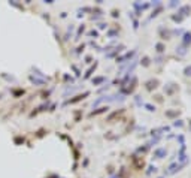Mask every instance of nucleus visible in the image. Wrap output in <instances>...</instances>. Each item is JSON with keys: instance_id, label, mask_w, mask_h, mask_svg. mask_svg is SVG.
I'll return each mask as SVG.
<instances>
[{"instance_id": "0eeeda50", "label": "nucleus", "mask_w": 191, "mask_h": 178, "mask_svg": "<svg viewBox=\"0 0 191 178\" xmlns=\"http://www.w3.org/2000/svg\"><path fill=\"white\" fill-rule=\"evenodd\" d=\"M176 168H179L176 163H173V165H170V168H169V174H173V172H176Z\"/></svg>"}, {"instance_id": "ddd939ff", "label": "nucleus", "mask_w": 191, "mask_h": 178, "mask_svg": "<svg viewBox=\"0 0 191 178\" xmlns=\"http://www.w3.org/2000/svg\"><path fill=\"white\" fill-rule=\"evenodd\" d=\"M188 129H190V130H191V121H190V124H188Z\"/></svg>"}, {"instance_id": "39448f33", "label": "nucleus", "mask_w": 191, "mask_h": 178, "mask_svg": "<svg viewBox=\"0 0 191 178\" xmlns=\"http://www.w3.org/2000/svg\"><path fill=\"white\" fill-rule=\"evenodd\" d=\"M176 52H178L179 55H185V54H187V49H185V47H178V48H176Z\"/></svg>"}, {"instance_id": "6e6552de", "label": "nucleus", "mask_w": 191, "mask_h": 178, "mask_svg": "<svg viewBox=\"0 0 191 178\" xmlns=\"http://www.w3.org/2000/svg\"><path fill=\"white\" fill-rule=\"evenodd\" d=\"M155 48H157V51H158V52H163V51H164V45H163V44H157V45H155Z\"/></svg>"}, {"instance_id": "9d476101", "label": "nucleus", "mask_w": 191, "mask_h": 178, "mask_svg": "<svg viewBox=\"0 0 191 178\" xmlns=\"http://www.w3.org/2000/svg\"><path fill=\"white\" fill-rule=\"evenodd\" d=\"M173 126H176V127H181V126H182V121H181V120H176V121L173 123Z\"/></svg>"}, {"instance_id": "f8f14e48", "label": "nucleus", "mask_w": 191, "mask_h": 178, "mask_svg": "<svg viewBox=\"0 0 191 178\" xmlns=\"http://www.w3.org/2000/svg\"><path fill=\"white\" fill-rule=\"evenodd\" d=\"M146 108H148L149 111H155V108H154V106H151V105H146Z\"/></svg>"}, {"instance_id": "f03ea898", "label": "nucleus", "mask_w": 191, "mask_h": 178, "mask_svg": "<svg viewBox=\"0 0 191 178\" xmlns=\"http://www.w3.org/2000/svg\"><path fill=\"white\" fill-rule=\"evenodd\" d=\"M191 45V33H185L182 39V47H190Z\"/></svg>"}, {"instance_id": "423d86ee", "label": "nucleus", "mask_w": 191, "mask_h": 178, "mask_svg": "<svg viewBox=\"0 0 191 178\" xmlns=\"http://www.w3.org/2000/svg\"><path fill=\"white\" fill-rule=\"evenodd\" d=\"M184 75H185V76H191V64L184 69Z\"/></svg>"}, {"instance_id": "7ed1b4c3", "label": "nucleus", "mask_w": 191, "mask_h": 178, "mask_svg": "<svg viewBox=\"0 0 191 178\" xmlns=\"http://www.w3.org/2000/svg\"><path fill=\"white\" fill-rule=\"evenodd\" d=\"M190 6H182L181 9H179V14H181V17H187L188 14H190Z\"/></svg>"}, {"instance_id": "1a4fd4ad", "label": "nucleus", "mask_w": 191, "mask_h": 178, "mask_svg": "<svg viewBox=\"0 0 191 178\" xmlns=\"http://www.w3.org/2000/svg\"><path fill=\"white\" fill-rule=\"evenodd\" d=\"M178 114H179V111H169V112H166L167 117H175V115H178Z\"/></svg>"}, {"instance_id": "20e7f679", "label": "nucleus", "mask_w": 191, "mask_h": 178, "mask_svg": "<svg viewBox=\"0 0 191 178\" xmlns=\"http://www.w3.org/2000/svg\"><path fill=\"white\" fill-rule=\"evenodd\" d=\"M157 84H158V81H157V79H154V81H148V82H146V88H148V90H152V88H155V87H157Z\"/></svg>"}, {"instance_id": "9b49d317", "label": "nucleus", "mask_w": 191, "mask_h": 178, "mask_svg": "<svg viewBox=\"0 0 191 178\" xmlns=\"http://www.w3.org/2000/svg\"><path fill=\"white\" fill-rule=\"evenodd\" d=\"M148 64H149V58L145 57V58H143V66H148Z\"/></svg>"}, {"instance_id": "f257e3e1", "label": "nucleus", "mask_w": 191, "mask_h": 178, "mask_svg": "<svg viewBox=\"0 0 191 178\" xmlns=\"http://www.w3.org/2000/svg\"><path fill=\"white\" fill-rule=\"evenodd\" d=\"M166 154H167L166 148H157V150L154 151V156H155L157 159H163V157H166Z\"/></svg>"}]
</instances>
